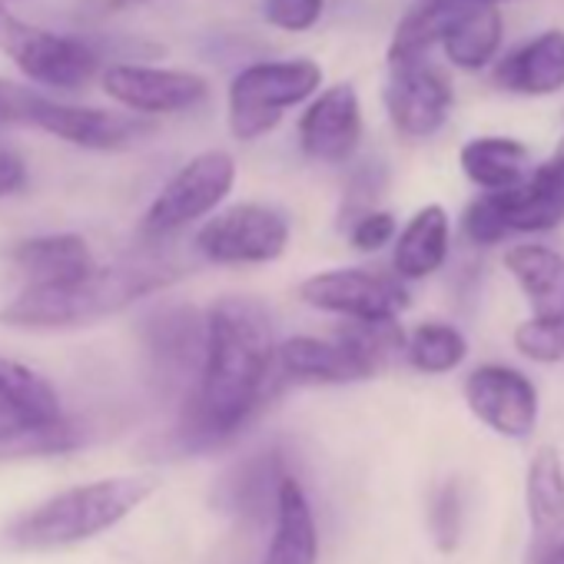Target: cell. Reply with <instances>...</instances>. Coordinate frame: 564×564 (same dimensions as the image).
<instances>
[{
	"label": "cell",
	"instance_id": "cell-1",
	"mask_svg": "<svg viewBox=\"0 0 564 564\" xmlns=\"http://www.w3.org/2000/svg\"><path fill=\"white\" fill-rule=\"evenodd\" d=\"M275 372L272 326L262 303L226 296L206 313L199 386L186 399L180 432L189 445H219L269 402Z\"/></svg>",
	"mask_w": 564,
	"mask_h": 564
},
{
	"label": "cell",
	"instance_id": "cell-2",
	"mask_svg": "<svg viewBox=\"0 0 564 564\" xmlns=\"http://www.w3.org/2000/svg\"><path fill=\"white\" fill-rule=\"evenodd\" d=\"M183 275L163 259H137L120 265H97L67 286H28L14 303L0 310V323L14 329H77L110 319L150 293H160Z\"/></svg>",
	"mask_w": 564,
	"mask_h": 564
},
{
	"label": "cell",
	"instance_id": "cell-3",
	"mask_svg": "<svg viewBox=\"0 0 564 564\" xmlns=\"http://www.w3.org/2000/svg\"><path fill=\"white\" fill-rule=\"evenodd\" d=\"M153 491H156V481L143 475L97 478V481L57 491L54 498L28 508L0 534H4V544L11 551H28V554L64 551L117 528Z\"/></svg>",
	"mask_w": 564,
	"mask_h": 564
},
{
	"label": "cell",
	"instance_id": "cell-4",
	"mask_svg": "<svg viewBox=\"0 0 564 564\" xmlns=\"http://www.w3.org/2000/svg\"><path fill=\"white\" fill-rule=\"evenodd\" d=\"M323 90V67L310 57L256 61L242 67L226 90V123L242 143L272 133L293 107L310 104Z\"/></svg>",
	"mask_w": 564,
	"mask_h": 564
},
{
	"label": "cell",
	"instance_id": "cell-5",
	"mask_svg": "<svg viewBox=\"0 0 564 564\" xmlns=\"http://www.w3.org/2000/svg\"><path fill=\"white\" fill-rule=\"evenodd\" d=\"M0 120L44 130L70 147L97 150V153L123 150L147 133V123H140L137 117H123V113L84 107V104L51 100L28 87L4 84V80H0Z\"/></svg>",
	"mask_w": 564,
	"mask_h": 564
},
{
	"label": "cell",
	"instance_id": "cell-6",
	"mask_svg": "<svg viewBox=\"0 0 564 564\" xmlns=\"http://www.w3.org/2000/svg\"><path fill=\"white\" fill-rule=\"evenodd\" d=\"M505 269L531 303V319L514 329V349L531 362L564 359V256L538 242L505 252Z\"/></svg>",
	"mask_w": 564,
	"mask_h": 564
},
{
	"label": "cell",
	"instance_id": "cell-7",
	"mask_svg": "<svg viewBox=\"0 0 564 564\" xmlns=\"http://www.w3.org/2000/svg\"><path fill=\"white\" fill-rule=\"evenodd\" d=\"M0 54L24 77L51 90H80L104 70L94 44L44 31L18 18L8 4H0Z\"/></svg>",
	"mask_w": 564,
	"mask_h": 564
},
{
	"label": "cell",
	"instance_id": "cell-8",
	"mask_svg": "<svg viewBox=\"0 0 564 564\" xmlns=\"http://www.w3.org/2000/svg\"><path fill=\"white\" fill-rule=\"evenodd\" d=\"M232 183H236V160L229 153L206 150V153L193 156L156 193V199L143 213L140 236L143 239L176 236L180 229L209 216L229 196Z\"/></svg>",
	"mask_w": 564,
	"mask_h": 564
},
{
	"label": "cell",
	"instance_id": "cell-9",
	"mask_svg": "<svg viewBox=\"0 0 564 564\" xmlns=\"http://www.w3.org/2000/svg\"><path fill=\"white\" fill-rule=\"evenodd\" d=\"M290 216L265 203H236L196 232V249L216 265H265L290 246Z\"/></svg>",
	"mask_w": 564,
	"mask_h": 564
},
{
	"label": "cell",
	"instance_id": "cell-10",
	"mask_svg": "<svg viewBox=\"0 0 564 564\" xmlns=\"http://www.w3.org/2000/svg\"><path fill=\"white\" fill-rule=\"evenodd\" d=\"M300 300L319 313L346 316L352 323H386L409 310L405 282L376 269L316 272L300 286Z\"/></svg>",
	"mask_w": 564,
	"mask_h": 564
},
{
	"label": "cell",
	"instance_id": "cell-11",
	"mask_svg": "<svg viewBox=\"0 0 564 564\" xmlns=\"http://www.w3.org/2000/svg\"><path fill=\"white\" fill-rule=\"evenodd\" d=\"M382 104L392 120V127L409 137V140H429L435 137L455 107V90L445 70H438L429 57L425 61H409V64H392L386 87H382Z\"/></svg>",
	"mask_w": 564,
	"mask_h": 564
},
{
	"label": "cell",
	"instance_id": "cell-12",
	"mask_svg": "<svg viewBox=\"0 0 564 564\" xmlns=\"http://www.w3.org/2000/svg\"><path fill=\"white\" fill-rule=\"evenodd\" d=\"M100 87L110 100L140 117L186 113L209 97V80L203 74L147 64H110L100 70Z\"/></svg>",
	"mask_w": 564,
	"mask_h": 564
},
{
	"label": "cell",
	"instance_id": "cell-13",
	"mask_svg": "<svg viewBox=\"0 0 564 564\" xmlns=\"http://www.w3.org/2000/svg\"><path fill=\"white\" fill-rule=\"evenodd\" d=\"M465 402L471 415L501 438H528L538 425V389L511 366H478L465 379Z\"/></svg>",
	"mask_w": 564,
	"mask_h": 564
},
{
	"label": "cell",
	"instance_id": "cell-14",
	"mask_svg": "<svg viewBox=\"0 0 564 564\" xmlns=\"http://www.w3.org/2000/svg\"><path fill=\"white\" fill-rule=\"evenodd\" d=\"M362 143V104L352 84L319 90L300 117V150L326 166L349 163Z\"/></svg>",
	"mask_w": 564,
	"mask_h": 564
},
{
	"label": "cell",
	"instance_id": "cell-15",
	"mask_svg": "<svg viewBox=\"0 0 564 564\" xmlns=\"http://www.w3.org/2000/svg\"><path fill=\"white\" fill-rule=\"evenodd\" d=\"M498 216L511 232H544L564 223V137L551 160L528 170V176L505 193H491Z\"/></svg>",
	"mask_w": 564,
	"mask_h": 564
},
{
	"label": "cell",
	"instance_id": "cell-16",
	"mask_svg": "<svg viewBox=\"0 0 564 564\" xmlns=\"http://www.w3.org/2000/svg\"><path fill=\"white\" fill-rule=\"evenodd\" d=\"M275 372L300 386H352L376 372L339 339L296 336L275 346Z\"/></svg>",
	"mask_w": 564,
	"mask_h": 564
},
{
	"label": "cell",
	"instance_id": "cell-17",
	"mask_svg": "<svg viewBox=\"0 0 564 564\" xmlns=\"http://www.w3.org/2000/svg\"><path fill=\"white\" fill-rule=\"evenodd\" d=\"M495 84L521 97L564 90V31H541L495 64Z\"/></svg>",
	"mask_w": 564,
	"mask_h": 564
},
{
	"label": "cell",
	"instance_id": "cell-18",
	"mask_svg": "<svg viewBox=\"0 0 564 564\" xmlns=\"http://www.w3.org/2000/svg\"><path fill=\"white\" fill-rule=\"evenodd\" d=\"M528 521H531V551L528 561L564 544V462L557 448H541L528 465L524 481Z\"/></svg>",
	"mask_w": 564,
	"mask_h": 564
},
{
	"label": "cell",
	"instance_id": "cell-19",
	"mask_svg": "<svg viewBox=\"0 0 564 564\" xmlns=\"http://www.w3.org/2000/svg\"><path fill=\"white\" fill-rule=\"evenodd\" d=\"M11 262L31 279V286H67L97 269L94 252L77 232H47L21 239L11 249Z\"/></svg>",
	"mask_w": 564,
	"mask_h": 564
},
{
	"label": "cell",
	"instance_id": "cell-20",
	"mask_svg": "<svg viewBox=\"0 0 564 564\" xmlns=\"http://www.w3.org/2000/svg\"><path fill=\"white\" fill-rule=\"evenodd\" d=\"M262 564H319V531L306 488L296 478L275 485V531Z\"/></svg>",
	"mask_w": 564,
	"mask_h": 564
},
{
	"label": "cell",
	"instance_id": "cell-21",
	"mask_svg": "<svg viewBox=\"0 0 564 564\" xmlns=\"http://www.w3.org/2000/svg\"><path fill=\"white\" fill-rule=\"evenodd\" d=\"M501 37H505V24H501L498 8L458 0L438 47L445 51L452 67L475 74L495 64L501 51Z\"/></svg>",
	"mask_w": 564,
	"mask_h": 564
},
{
	"label": "cell",
	"instance_id": "cell-22",
	"mask_svg": "<svg viewBox=\"0 0 564 564\" xmlns=\"http://www.w3.org/2000/svg\"><path fill=\"white\" fill-rule=\"evenodd\" d=\"M448 242H452V223L445 206L429 203L422 206L405 229L395 236V252H392V269L399 279H429L438 272L448 259Z\"/></svg>",
	"mask_w": 564,
	"mask_h": 564
},
{
	"label": "cell",
	"instance_id": "cell-23",
	"mask_svg": "<svg viewBox=\"0 0 564 564\" xmlns=\"http://www.w3.org/2000/svg\"><path fill=\"white\" fill-rule=\"evenodd\" d=\"M64 419L57 389L34 369L0 359V429L54 425Z\"/></svg>",
	"mask_w": 564,
	"mask_h": 564
},
{
	"label": "cell",
	"instance_id": "cell-24",
	"mask_svg": "<svg viewBox=\"0 0 564 564\" xmlns=\"http://www.w3.org/2000/svg\"><path fill=\"white\" fill-rule=\"evenodd\" d=\"M458 163L478 189L505 193L528 176V147L511 137H475L462 147Z\"/></svg>",
	"mask_w": 564,
	"mask_h": 564
},
{
	"label": "cell",
	"instance_id": "cell-25",
	"mask_svg": "<svg viewBox=\"0 0 564 564\" xmlns=\"http://www.w3.org/2000/svg\"><path fill=\"white\" fill-rule=\"evenodd\" d=\"M455 4L458 0H419V4L399 21L386 51V64L392 67V64L425 61L429 51L442 44V34L448 28Z\"/></svg>",
	"mask_w": 564,
	"mask_h": 564
},
{
	"label": "cell",
	"instance_id": "cell-26",
	"mask_svg": "<svg viewBox=\"0 0 564 564\" xmlns=\"http://www.w3.org/2000/svg\"><path fill=\"white\" fill-rule=\"evenodd\" d=\"M468 356V339L448 323H422L412 336H405V359L422 376L455 372Z\"/></svg>",
	"mask_w": 564,
	"mask_h": 564
},
{
	"label": "cell",
	"instance_id": "cell-27",
	"mask_svg": "<svg viewBox=\"0 0 564 564\" xmlns=\"http://www.w3.org/2000/svg\"><path fill=\"white\" fill-rule=\"evenodd\" d=\"M203 339L206 319H199L193 310H166L160 323H153L150 349L160 356L163 366L186 369L193 362H203Z\"/></svg>",
	"mask_w": 564,
	"mask_h": 564
},
{
	"label": "cell",
	"instance_id": "cell-28",
	"mask_svg": "<svg viewBox=\"0 0 564 564\" xmlns=\"http://www.w3.org/2000/svg\"><path fill=\"white\" fill-rule=\"evenodd\" d=\"M80 445V429L64 415L54 425H8L0 429V462L67 455Z\"/></svg>",
	"mask_w": 564,
	"mask_h": 564
},
{
	"label": "cell",
	"instance_id": "cell-29",
	"mask_svg": "<svg viewBox=\"0 0 564 564\" xmlns=\"http://www.w3.org/2000/svg\"><path fill=\"white\" fill-rule=\"evenodd\" d=\"M429 531H432V541L442 554H452L462 544L465 498H462V485L455 478H448L445 485L435 488L432 505H429Z\"/></svg>",
	"mask_w": 564,
	"mask_h": 564
},
{
	"label": "cell",
	"instance_id": "cell-30",
	"mask_svg": "<svg viewBox=\"0 0 564 564\" xmlns=\"http://www.w3.org/2000/svg\"><path fill=\"white\" fill-rule=\"evenodd\" d=\"M386 183H389V173L379 160H366L362 166L352 170L349 183H346V193H343V206H339V226L349 229L359 216L372 213L376 209V199L386 193Z\"/></svg>",
	"mask_w": 564,
	"mask_h": 564
},
{
	"label": "cell",
	"instance_id": "cell-31",
	"mask_svg": "<svg viewBox=\"0 0 564 564\" xmlns=\"http://www.w3.org/2000/svg\"><path fill=\"white\" fill-rule=\"evenodd\" d=\"M326 14V0H262V18L275 31L306 34Z\"/></svg>",
	"mask_w": 564,
	"mask_h": 564
},
{
	"label": "cell",
	"instance_id": "cell-32",
	"mask_svg": "<svg viewBox=\"0 0 564 564\" xmlns=\"http://www.w3.org/2000/svg\"><path fill=\"white\" fill-rule=\"evenodd\" d=\"M462 232L468 242L475 246H495L501 239H508V229L498 216V206L491 199V193H481L478 199H471L462 213Z\"/></svg>",
	"mask_w": 564,
	"mask_h": 564
},
{
	"label": "cell",
	"instance_id": "cell-33",
	"mask_svg": "<svg viewBox=\"0 0 564 564\" xmlns=\"http://www.w3.org/2000/svg\"><path fill=\"white\" fill-rule=\"evenodd\" d=\"M346 232H349V242L359 252H379L395 239L399 226H395V216L389 209H372V213L359 216Z\"/></svg>",
	"mask_w": 564,
	"mask_h": 564
},
{
	"label": "cell",
	"instance_id": "cell-34",
	"mask_svg": "<svg viewBox=\"0 0 564 564\" xmlns=\"http://www.w3.org/2000/svg\"><path fill=\"white\" fill-rule=\"evenodd\" d=\"M28 186V163L21 153L0 147V199L18 196Z\"/></svg>",
	"mask_w": 564,
	"mask_h": 564
},
{
	"label": "cell",
	"instance_id": "cell-35",
	"mask_svg": "<svg viewBox=\"0 0 564 564\" xmlns=\"http://www.w3.org/2000/svg\"><path fill=\"white\" fill-rule=\"evenodd\" d=\"M137 4H147V0H90V8H97L100 14L127 11V8H137Z\"/></svg>",
	"mask_w": 564,
	"mask_h": 564
},
{
	"label": "cell",
	"instance_id": "cell-36",
	"mask_svg": "<svg viewBox=\"0 0 564 564\" xmlns=\"http://www.w3.org/2000/svg\"><path fill=\"white\" fill-rule=\"evenodd\" d=\"M528 564H564V544L551 547L547 554H541V557H534V561H528Z\"/></svg>",
	"mask_w": 564,
	"mask_h": 564
},
{
	"label": "cell",
	"instance_id": "cell-37",
	"mask_svg": "<svg viewBox=\"0 0 564 564\" xmlns=\"http://www.w3.org/2000/svg\"><path fill=\"white\" fill-rule=\"evenodd\" d=\"M471 4H488V8H498V4H505V0H471Z\"/></svg>",
	"mask_w": 564,
	"mask_h": 564
},
{
	"label": "cell",
	"instance_id": "cell-38",
	"mask_svg": "<svg viewBox=\"0 0 564 564\" xmlns=\"http://www.w3.org/2000/svg\"><path fill=\"white\" fill-rule=\"evenodd\" d=\"M0 4H11V0H0Z\"/></svg>",
	"mask_w": 564,
	"mask_h": 564
}]
</instances>
